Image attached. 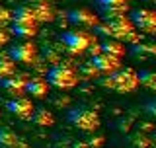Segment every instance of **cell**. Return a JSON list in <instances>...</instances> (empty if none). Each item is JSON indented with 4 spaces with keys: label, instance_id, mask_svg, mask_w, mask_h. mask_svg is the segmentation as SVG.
Listing matches in <instances>:
<instances>
[{
    "label": "cell",
    "instance_id": "obj_1",
    "mask_svg": "<svg viewBox=\"0 0 156 148\" xmlns=\"http://www.w3.org/2000/svg\"><path fill=\"white\" fill-rule=\"evenodd\" d=\"M100 86L105 88V90H113L117 93H131L139 88L136 70H133V68H117L115 72L105 74L101 78Z\"/></svg>",
    "mask_w": 156,
    "mask_h": 148
},
{
    "label": "cell",
    "instance_id": "obj_2",
    "mask_svg": "<svg viewBox=\"0 0 156 148\" xmlns=\"http://www.w3.org/2000/svg\"><path fill=\"white\" fill-rule=\"evenodd\" d=\"M104 23L107 26L109 31V39H117L121 43H139L143 41V35L135 29L133 22L127 16H119V18H111V19H104Z\"/></svg>",
    "mask_w": 156,
    "mask_h": 148
},
{
    "label": "cell",
    "instance_id": "obj_3",
    "mask_svg": "<svg viewBox=\"0 0 156 148\" xmlns=\"http://www.w3.org/2000/svg\"><path fill=\"white\" fill-rule=\"evenodd\" d=\"M45 80L49 82V86L57 88V90H72L80 82V74L68 65H55L47 72Z\"/></svg>",
    "mask_w": 156,
    "mask_h": 148
},
{
    "label": "cell",
    "instance_id": "obj_4",
    "mask_svg": "<svg viewBox=\"0 0 156 148\" xmlns=\"http://www.w3.org/2000/svg\"><path fill=\"white\" fill-rule=\"evenodd\" d=\"M61 43L68 55H82L84 51H88L92 43H96V35L82 31V29H72V31H66L61 35Z\"/></svg>",
    "mask_w": 156,
    "mask_h": 148
},
{
    "label": "cell",
    "instance_id": "obj_5",
    "mask_svg": "<svg viewBox=\"0 0 156 148\" xmlns=\"http://www.w3.org/2000/svg\"><path fill=\"white\" fill-rule=\"evenodd\" d=\"M66 119L70 125H74L76 129H80L84 132H96L100 129V115L92 109H86V107H74V109H70Z\"/></svg>",
    "mask_w": 156,
    "mask_h": 148
},
{
    "label": "cell",
    "instance_id": "obj_6",
    "mask_svg": "<svg viewBox=\"0 0 156 148\" xmlns=\"http://www.w3.org/2000/svg\"><path fill=\"white\" fill-rule=\"evenodd\" d=\"M129 19L133 22V26L139 33H146V35L156 37V12L154 10H148V8L133 10Z\"/></svg>",
    "mask_w": 156,
    "mask_h": 148
},
{
    "label": "cell",
    "instance_id": "obj_7",
    "mask_svg": "<svg viewBox=\"0 0 156 148\" xmlns=\"http://www.w3.org/2000/svg\"><path fill=\"white\" fill-rule=\"evenodd\" d=\"M8 57L12 58L14 62H18V65H35L37 57H39V51L31 41H22V43H16V45L10 49Z\"/></svg>",
    "mask_w": 156,
    "mask_h": 148
},
{
    "label": "cell",
    "instance_id": "obj_8",
    "mask_svg": "<svg viewBox=\"0 0 156 148\" xmlns=\"http://www.w3.org/2000/svg\"><path fill=\"white\" fill-rule=\"evenodd\" d=\"M94 2L104 19L125 16L129 10V0H94Z\"/></svg>",
    "mask_w": 156,
    "mask_h": 148
},
{
    "label": "cell",
    "instance_id": "obj_9",
    "mask_svg": "<svg viewBox=\"0 0 156 148\" xmlns=\"http://www.w3.org/2000/svg\"><path fill=\"white\" fill-rule=\"evenodd\" d=\"M90 65L96 68V72L98 74H111V72H115L117 68H121V58H117V57H111V55H107V53H96V55H92L90 58Z\"/></svg>",
    "mask_w": 156,
    "mask_h": 148
},
{
    "label": "cell",
    "instance_id": "obj_10",
    "mask_svg": "<svg viewBox=\"0 0 156 148\" xmlns=\"http://www.w3.org/2000/svg\"><path fill=\"white\" fill-rule=\"evenodd\" d=\"M26 82H27V78L23 76V74H10V76L6 78H2L0 80V88H2L4 92L8 93V96H22L23 92H26Z\"/></svg>",
    "mask_w": 156,
    "mask_h": 148
},
{
    "label": "cell",
    "instance_id": "obj_11",
    "mask_svg": "<svg viewBox=\"0 0 156 148\" xmlns=\"http://www.w3.org/2000/svg\"><path fill=\"white\" fill-rule=\"evenodd\" d=\"M6 107H8V111L12 113V115L18 117V119H29L31 113L35 111L31 100H27V97H20V96H16L14 100H10Z\"/></svg>",
    "mask_w": 156,
    "mask_h": 148
},
{
    "label": "cell",
    "instance_id": "obj_12",
    "mask_svg": "<svg viewBox=\"0 0 156 148\" xmlns=\"http://www.w3.org/2000/svg\"><path fill=\"white\" fill-rule=\"evenodd\" d=\"M68 19H70V23H74L78 27H94L100 19L94 12H90V10L86 8H76V10H70L68 12Z\"/></svg>",
    "mask_w": 156,
    "mask_h": 148
},
{
    "label": "cell",
    "instance_id": "obj_13",
    "mask_svg": "<svg viewBox=\"0 0 156 148\" xmlns=\"http://www.w3.org/2000/svg\"><path fill=\"white\" fill-rule=\"evenodd\" d=\"M31 10L39 23L53 22V18H55V8H53L51 0H31Z\"/></svg>",
    "mask_w": 156,
    "mask_h": 148
},
{
    "label": "cell",
    "instance_id": "obj_14",
    "mask_svg": "<svg viewBox=\"0 0 156 148\" xmlns=\"http://www.w3.org/2000/svg\"><path fill=\"white\" fill-rule=\"evenodd\" d=\"M49 82L41 76H33V78H27L26 82V92L29 93L31 97H37V100H43V97L49 93Z\"/></svg>",
    "mask_w": 156,
    "mask_h": 148
},
{
    "label": "cell",
    "instance_id": "obj_15",
    "mask_svg": "<svg viewBox=\"0 0 156 148\" xmlns=\"http://www.w3.org/2000/svg\"><path fill=\"white\" fill-rule=\"evenodd\" d=\"M127 55H131L136 61H146V58H154L156 57V45L154 43H146V41H139L133 43L131 49L127 51Z\"/></svg>",
    "mask_w": 156,
    "mask_h": 148
},
{
    "label": "cell",
    "instance_id": "obj_16",
    "mask_svg": "<svg viewBox=\"0 0 156 148\" xmlns=\"http://www.w3.org/2000/svg\"><path fill=\"white\" fill-rule=\"evenodd\" d=\"M0 148H26V144L12 129L0 127Z\"/></svg>",
    "mask_w": 156,
    "mask_h": 148
},
{
    "label": "cell",
    "instance_id": "obj_17",
    "mask_svg": "<svg viewBox=\"0 0 156 148\" xmlns=\"http://www.w3.org/2000/svg\"><path fill=\"white\" fill-rule=\"evenodd\" d=\"M100 51L107 53L111 57H117V58H123L127 55V47L121 41H117V39H104L100 43Z\"/></svg>",
    "mask_w": 156,
    "mask_h": 148
},
{
    "label": "cell",
    "instance_id": "obj_18",
    "mask_svg": "<svg viewBox=\"0 0 156 148\" xmlns=\"http://www.w3.org/2000/svg\"><path fill=\"white\" fill-rule=\"evenodd\" d=\"M12 22L14 23H29V26H39L35 14H33L31 6H20L16 8V12L12 14Z\"/></svg>",
    "mask_w": 156,
    "mask_h": 148
},
{
    "label": "cell",
    "instance_id": "obj_19",
    "mask_svg": "<svg viewBox=\"0 0 156 148\" xmlns=\"http://www.w3.org/2000/svg\"><path fill=\"white\" fill-rule=\"evenodd\" d=\"M12 35H16L18 39L29 41L37 35V26H29V23H14L12 22V29H10Z\"/></svg>",
    "mask_w": 156,
    "mask_h": 148
},
{
    "label": "cell",
    "instance_id": "obj_20",
    "mask_svg": "<svg viewBox=\"0 0 156 148\" xmlns=\"http://www.w3.org/2000/svg\"><path fill=\"white\" fill-rule=\"evenodd\" d=\"M136 78H139V86H144L146 90L156 92V70H152V68H140L136 72Z\"/></svg>",
    "mask_w": 156,
    "mask_h": 148
},
{
    "label": "cell",
    "instance_id": "obj_21",
    "mask_svg": "<svg viewBox=\"0 0 156 148\" xmlns=\"http://www.w3.org/2000/svg\"><path fill=\"white\" fill-rule=\"evenodd\" d=\"M29 119L35 123V125H39V127H51L53 123H55V117H53V113L47 111V109H37V111H33Z\"/></svg>",
    "mask_w": 156,
    "mask_h": 148
},
{
    "label": "cell",
    "instance_id": "obj_22",
    "mask_svg": "<svg viewBox=\"0 0 156 148\" xmlns=\"http://www.w3.org/2000/svg\"><path fill=\"white\" fill-rule=\"evenodd\" d=\"M14 72H16V62H14L10 57L0 55V80L10 76V74H14Z\"/></svg>",
    "mask_w": 156,
    "mask_h": 148
},
{
    "label": "cell",
    "instance_id": "obj_23",
    "mask_svg": "<svg viewBox=\"0 0 156 148\" xmlns=\"http://www.w3.org/2000/svg\"><path fill=\"white\" fill-rule=\"evenodd\" d=\"M8 22H12V14H10V10H8V8L0 6V26L6 27V23H8Z\"/></svg>",
    "mask_w": 156,
    "mask_h": 148
},
{
    "label": "cell",
    "instance_id": "obj_24",
    "mask_svg": "<svg viewBox=\"0 0 156 148\" xmlns=\"http://www.w3.org/2000/svg\"><path fill=\"white\" fill-rule=\"evenodd\" d=\"M10 35H12V33H10V29H6L4 26H0V47H4L10 41Z\"/></svg>",
    "mask_w": 156,
    "mask_h": 148
},
{
    "label": "cell",
    "instance_id": "obj_25",
    "mask_svg": "<svg viewBox=\"0 0 156 148\" xmlns=\"http://www.w3.org/2000/svg\"><path fill=\"white\" fill-rule=\"evenodd\" d=\"M101 142H104V136H101V135H96V136H92V139L88 140L86 144L90 146V148H92V146H94V148H100V146H101Z\"/></svg>",
    "mask_w": 156,
    "mask_h": 148
},
{
    "label": "cell",
    "instance_id": "obj_26",
    "mask_svg": "<svg viewBox=\"0 0 156 148\" xmlns=\"http://www.w3.org/2000/svg\"><path fill=\"white\" fill-rule=\"evenodd\" d=\"M80 70H82V72H84V74H86V76H90V78H94V76H96V74H98V72H96V68H94V66H92V65H90V62H88V65H82V68H80Z\"/></svg>",
    "mask_w": 156,
    "mask_h": 148
},
{
    "label": "cell",
    "instance_id": "obj_27",
    "mask_svg": "<svg viewBox=\"0 0 156 148\" xmlns=\"http://www.w3.org/2000/svg\"><path fill=\"white\" fill-rule=\"evenodd\" d=\"M146 111H148L152 117H156V97H152V100L146 103Z\"/></svg>",
    "mask_w": 156,
    "mask_h": 148
},
{
    "label": "cell",
    "instance_id": "obj_28",
    "mask_svg": "<svg viewBox=\"0 0 156 148\" xmlns=\"http://www.w3.org/2000/svg\"><path fill=\"white\" fill-rule=\"evenodd\" d=\"M70 148H90V146H88L84 140H74V142L70 144Z\"/></svg>",
    "mask_w": 156,
    "mask_h": 148
}]
</instances>
